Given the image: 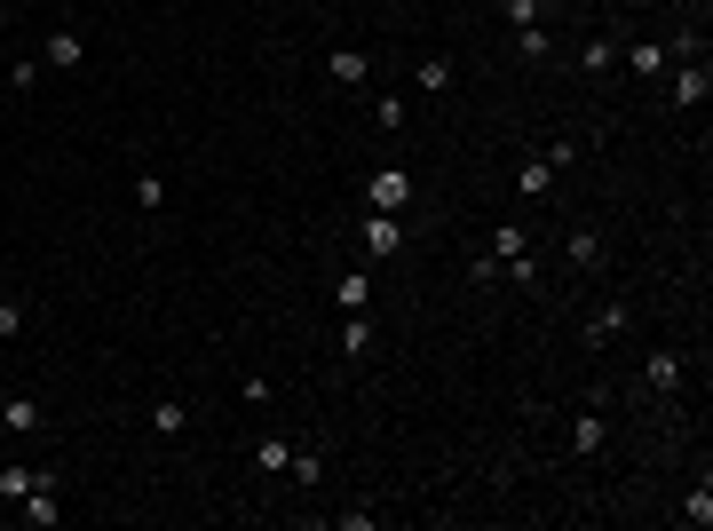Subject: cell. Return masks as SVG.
Segmentation results:
<instances>
[{"instance_id": "obj_1", "label": "cell", "mask_w": 713, "mask_h": 531, "mask_svg": "<svg viewBox=\"0 0 713 531\" xmlns=\"http://www.w3.org/2000/svg\"><path fill=\"white\" fill-rule=\"evenodd\" d=\"M365 199H373V214H397V207H412V175H405V167H381V175L365 183Z\"/></svg>"}, {"instance_id": "obj_2", "label": "cell", "mask_w": 713, "mask_h": 531, "mask_svg": "<svg viewBox=\"0 0 713 531\" xmlns=\"http://www.w3.org/2000/svg\"><path fill=\"white\" fill-rule=\"evenodd\" d=\"M325 72H333V88H365L373 56H365V48H333V56H325Z\"/></svg>"}, {"instance_id": "obj_3", "label": "cell", "mask_w": 713, "mask_h": 531, "mask_svg": "<svg viewBox=\"0 0 713 531\" xmlns=\"http://www.w3.org/2000/svg\"><path fill=\"white\" fill-rule=\"evenodd\" d=\"M706 88H713V72L698 64V56H690V64L674 72V104H682V111H698V104H706Z\"/></svg>"}, {"instance_id": "obj_4", "label": "cell", "mask_w": 713, "mask_h": 531, "mask_svg": "<svg viewBox=\"0 0 713 531\" xmlns=\"http://www.w3.org/2000/svg\"><path fill=\"white\" fill-rule=\"evenodd\" d=\"M405 246V222L397 214H365V254H397Z\"/></svg>"}, {"instance_id": "obj_5", "label": "cell", "mask_w": 713, "mask_h": 531, "mask_svg": "<svg viewBox=\"0 0 713 531\" xmlns=\"http://www.w3.org/2000/svg\"><path fill=\"white\" fill-rule=\"evenodd\" d=\"M642 381L666 397V389H682V349H650V365H642Z\"/></svg>"}, {"instance_id": "obj_6", "label": "cell", "mask_w": 713, "mask_h": 531, "mask_svg": "<svg viewBox=\"0 0 713 531\" xmlns=\"http://www.w3.org/2000/svg\"><path fill=\"white\" fill-rule=\"evenodd\" d=\"M64 508H56V476H40L32 492H24V524H56Z\"/></svg>"}, {"instance_id": "obj_7", "label": "cell", "mask_w": 713, "mask_h": 531, "mask_svg": "<svg viewBox=\"0 0 713 531\" xmlns=\"http://www.w3.org/2000/svg\"><path fill=\"white\" fill-rule=\"evenodd\" d=\"M333 302H341V310H365V302H373V278H365V270H341V278H333Z\"/></svg>"}, {"instance_id": "obj_8", "label": "cell", "mask_w": 713, "mask_h": 531, "mask_svg": "<svg viewBox=\"0 0 713 531\" xmlns=\"http://www.w3.org/2000/svg\"><path fill=\"white\" fill-rule=\"evenodd\" d=\"M0 428H8V436H32V428H40V405H32V397H8V405H0Z\"/></svg>"}, {"instance_id": "obj_9", "label": "cell", "mask_w": 713, "mask_h": 531, "mask_svg": "<svg viewBox=\"0 0 713 531\" xmlns=\"http://www.w3.org/2000/svg\"><path fill=\"white\" fill-rule=\"evenodd\" d=\"M151 428H159V436H183V428H191V405H183V397H159V405H151Z\"/></svg>"}, {"instance_id": "obj_10", "label": "cell", "mask_w": 713, "mask_h": 531, "mask_svg": "<svg viewBox=\"0 0 713 531\" xmlns=\"http://www.w3.org/2000/svg\"><path fill=\"white\" fill-rule=\"evenodd\" d=\"M412 88H420V96H444V88H452V64H444V56L412 64Z\"/></svg>"}, {"instance_id": "obj_11", "label": "cell", "mask_w": 713, "mask_h": 531, "mask_svg": "<svg viewBox=\"0 0 713 531\" xmlns=\"http://www.w3.org/2000/svg\"><path fill=\"white\" fill-rule=\"evenodd\" d=\"M563 254H571V270H603V238H595V230H571Z\"/></svg>"}, {"instance_id": "obj_12", "label": "cell", "mask_w": 713, "mask_h": 531, "mask_svg": "<svg viewBox=\"0 0 713 531\" xmlns=\"http://www.w3.org/2000/svg\"><path fill=\"white\" fill-rule=\"evenodd\" d=\"M286 460H294V436H262V444H254V468L286 476Z\"/></svg>"}, {"instance_id": "obj_13", "label": "cell", "mask_w": 713, "mask_h": 531, "mask_svg": "<svg viewBox=\"0 0 713 531\" xmlns=\"http://www.w3.org/2000/svg\"><path fill=\"white\" fill-rule=\"evenodd\" d=\"M626 333V302H603L595 318H587V341H618Z\"/></svg>"}, {"instance_id": "obj_14", "label": "cell", "mask_w": 713, "mask_h": 531, "mask_svg": "<svg viewBox=\"0 0 713 531\" xmlns=\"http://www.w3.org/2000/svg\"><path fill=\"white\" fill-rule=\"evenodd\" d=\"M603 436H611L603 413H579V421H571V452H603Z\"/></svg>"}, {"instance_id": "obj_15", "label": "cell", "mask_w": 713, "mask_h": 531, "mask_svg": "<svg viewBox=\"0 0 713 531\" xmlns=\"http://www.w3.org/2000/svg\"><path fill=\"white\" fill-rule=\"evenodd\" d=\"M341 349H349V357H365V349H373V325H365V310H349V318H341Z\"/></svg>"}, {"instance_id": "obj_16", "label": "cell", "mask_w": 713, "mask_h": 531, "mask_svg": "<svg viewBox=\"0 0 713 531\" xmlns=\"http://www.w3.org/2000/svg\"><path fill=\"white\" fill-rule=\"evenodd\" d=\"M80 56H88V48H80V32H56V40H48V56H40V64H64V72H72V64H80Z\"/></svg>"}, {"instance_id": "obj_17", "label": "cell", "mask_w": 713, "mask_h": 531, "mask_svg": "<svg viewBox=\"0 0 713 531\" xmlns=\"http://www.w3.org/2000/svg\"><path fill=\"white\" fill-rule=\"evenodd\" d=\"M515 48H523L531 64H539V56H555V40H547V24H523V32H515Z\"/></svg>"}, {"instance_id": "obj_18", "label": "cell", "mask_w": 713, "mask_h": 531, "mask_svg": "<svg viewBox=\"0 0 713 531\" xmlns=\"http://www.w3.org/2000/svg\"><path fill=\"white\" fill-rule=\"evenodd\" d=\"M547 183H555V167H547V159H531V167L515 175V191H531V199H547Z\"/></svg>"}, {"instance_id": "obj_19", "label": "cell", "mask_w": 713, "mask_h": 531, "mask_svg": "<svg viewBox=\"0 0 713 531\" xmlns=\"http://www.w3.org/2000/svg\"><path fill=\"white\" fill-rule=\"evenodd\" d=\"M611 64H618L611 40H587V48H579V72H611Z\"/></svg>"}, {"instance_id": "obj_20", "label": "cell", "mask_w": 713, "mask_h": 531, "mask_svg": "<svg viewBox=\"0 0 713 531\" xmlns=\"http://www.w3.org/2000/svg\"><path fill=\"white\" fill-rule=\"evenodd\" d=\"M682 524H698V531L713 524V492H706V484H698V492H690V500H682Z\"/></svg>"}, {"instance_id": "obj_21", "label": "cell", "mask_w": 713, "mask_h": 531, "mask_svg": "<svg viewBox=\"0 0 713 531\" xmlns=\"http://www.w3.org/2000/svg\"><path fill=\"white\" fill-rule=\"evenodd\" d=\"M32 484H40V476H32V468H0V500H24V492H32Z\"/></svg>"}, {"instance_id": "obj_22", "label": "cell", "mask_w": 713, "mask_h": 531, "mask_svg": "<svg viewBox=\"0 0 713 531\" xmlns=\"http://www.w3.org/2000/svg\"><path fill=\"white\" fill-rule=\"evenodd\" d=\"M650 72H666V48H650V40H642V48H634V80H650Z\"/></svg>"}, {"instance_id": "obj_23", "label": "cell", "mask_w": 713, "mask_h": 531, "mask_svg": "<svg viewBox=\"0 0 713 531\" xmlns=\"http://www.w3.org/2000/svg\"><path fill=\"white\" fill-rule=\"evenodd\" d=\"M135 207H167V183L159 175H135Z\"/></svg>"}, {"instance_id": "obj_24", "label": "cell", "mask_w": 713, "mask_h": 531, "mask_svg": "<svg viewBox=\"0 0 713 531\" xmlns=\"http://www.w3.org/2000/svg\"><path fill=\"white\" fill-rule=\"evenodd\" d=\"M508 278H515V286H539V262H531V246H523V254H508Z\"/></svg>"}, {"instance_id": "obj_25", "label": "cell", "mask_w": 713, "mask_h": 531, "mask_svg": "<svg viewBox=\"0 0 713 531\" xmlns=\"http://www.w3.org/2000/svg\"><path fill=\"white\" fill-rule=\"evenodd\" d=\"M539 8H547V0H508V24H515V32H523V24H539Z\"/></svg>"}, {"instance_id": "obj_26", "label": "cell", "mask_w": 713, "mask_h": 531, "mask_svg": "<svg viewBox=\"0 0 713 531\" xmlns=\"http://www.w3.org/2000/svg\"><path fill=\"white\" fill-rule=\"evenodd\" d=\"M16 333H24V310H16V302H0V341H16Z\"/></svg>"}, {"instance_id": "obj_27", "label": "cell", "mask_w": 713, "mask_h": 531, "mask_svg": "<svg viewBox=\"0 0 713 531\" xmlns=\"http://www.w3.org/2000/svg\"><path fill=\"white\" fill-rule=\"evenodd\" d=\"M0 16H8V0H0Z\"/></svg>"}]
</instances>
